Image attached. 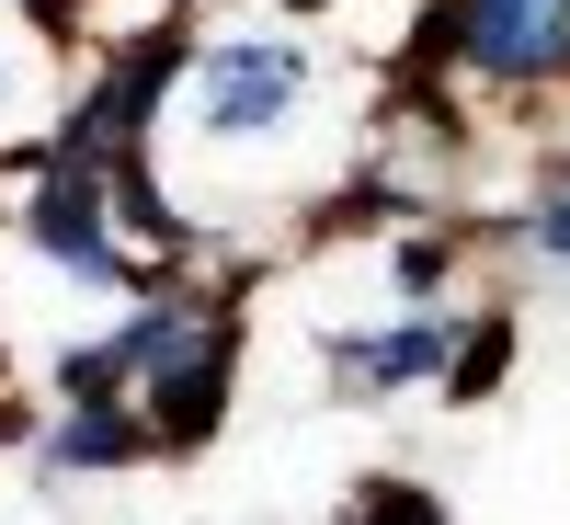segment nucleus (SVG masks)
Masks as SVG:
<instances>
[{"label":"nucleus","mask_w":570,"mask_h":525,"mask_svg":"<svg viewBox=\"0 0 570 525\" xmlns=\"http://www.w3.org/2000/svg\"><path fill=\"white\" fill-rule=\"evenodd\" d=\"M502 377H513V298H491V285H480V298H468V320H456V354H445V389L434 400H502Z\"/></svg>","instance_id":"423d86ee"},{"label":"nucleus","mask_w":570,"mask_h":525,"mask_svg":"<svg viewBox=\"0 0 570 525\" xmlns=\"http://www.w3.org/2000/svg\"><path fill=\"white\" fill-rule=\"evenodd\" d=\"M35 492H91V480H149V468H171L160 457V435H149V411L137 400H46L35 411V446L12 457Z\"/></svg>","instance_id":"20e7f679"},{"label":"nucleus","mask_w":570,"mask_h":525,"mask_svg":"<svg viewBox=\"0 0 570 525\" xmlns=\"http://www.w3.org/2000/svg\"><path fill=\"white\" fill-rule=\"evenodd\" d=\"M389 80L445 91L456 115H559L570 104V0H422L389 46Z\"/></svg>","instance_id":"f257e3e1"},{"label":"nucleus","mask_w":570,"mask_h":525,"mask_svg":"<svg viewBox=\"0 0 570 525\" xmlns=\"http://www.w3.org/2000/svg\"><path fill=\"white\" fill-rule=\"evenodd\" d=\"M468 241H480V252H513V263L548 274V285H570V137L537 149V172H525V195H513V206H480V217H468Z\"/></svg>","instance_id":"39448f33"},{"label":"nucleus","mask_w":570,"mask_h":525,"mask_svg":"<svg viewBox=\"0 0 570 525\" xmlns=\"http://www.w3.org/2000/svg\"><path fill=\"white\" fill-rule=\"evenodd\" d=\"M343 525H456V503L434 480H411V468H365L343 492Z\"/></svg>","instance_id":"0eeeda50"},{"label":"nucleus","mask_w":570,"mask_h":525,"mask_svg":"<svg viewBox=\"0 0 570 525\" xmlns=\"http://www.w3.org/2000/svg\"><path fill=\"white\" fill-rule=\"evenodd\" d=\"M456 320H468V298H456V309H365V320H331V331H320V377H331V400L389 411V400L445 389Z\"/></svg>","instance_id":"7ed1b4c3"},{"label":"nucleus","mask_w":570,"mask_h":525,"mask_svg":"<svg viewBox=\"0 0 570 525\" xmlns=\"http://www.w3.org/2000/svg\"><path fill=\"white\" fill-rule=\"evenodd\" d=\"M0 12H23V23H46L58 46H80V35H91V12H104V0H0Z\"/></svg>","instance_id":"6e6552de"},{"label":"nucleus","mask_w":570,"mask_h":525,"mask_svg":"<svg viewBox=\"0 0 570 525\" xmlns=\"http://www.w3.org/2000/svg\"><path fill=\"white\" fill-rule=\"evenodd\" d=\"M0 241H12L46 285H69L91 320L126 309V298H149V285H171L149 252L126 241V217H115V195H104V172L69 161V149H35L12 183H0Z\"/></svg>","instance_id":"f03ea898"},{"label":"nucleus","mask_w":570,"mask_h":525,"mask_svg":"<svg viewBox=\"0 0 570 525\" xmlns=\"http://www.w3.org/2000/svg\"><path fill=\"white\" fill-rule=\"evenodd\" d=\"M0 377H12V320H0Z\"/></svg>","instance_id":"1a4fd4ad"}]
</instances>
